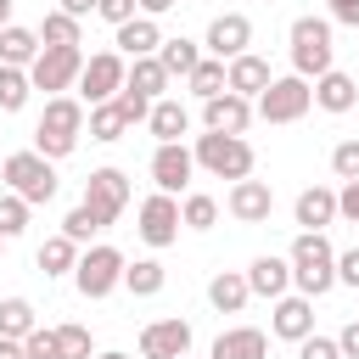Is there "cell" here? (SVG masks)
Listing matches in <instances>:
<instances>
[{
	"label": "cell",
	"instance_id": "1",
	"mask_svg": "<svg viewBox=\"0 0 359 359\" xmlns=\"http://www.w3.org/2000/svg\"><path fill=\"white\" fill-rule=\"evenodd\" d=\"M84 129H90V107L79 95H50L45 112H39V123H34V151L50 157V163H62V157H73V146H79Z\"/></svg>",
	"mask_w": 359,
	"mask_h": 359
},
{
	"label": "cell",
	"instance_id": "2",
	"mask_svg": "<svg viewBox=\"0 0 359 359\" xmlns=\"http://www.w3.org/2000/svg\"><path fill=\"white\" fill-rule=\"evenodd\" d=\"M286 258H292V286L303 297H325L337 286V247L325 241V230H297Z\"/></svg>",
	"mask_w": 359,
	"mask_h": 359
},
{
	"label": "cell",
	"instance_id": "3",
	"mask_svg": "<svg viewBox=\"0 0 359 359\" xmlns=\"http://www.w3.org/2000/svg\"><path fill=\"white\" fill-rule=\"evenodd\" d=\"M286 45H292V73L297 79H320V73H331L337 67V45H331V17H297L292 22V34H286Z\"/></svg>",
	"mask_w": 359,
	"mask_h": 359
},
{
	"label": "cell",
	"instance_id": "4",
	"mask_svg": "<svg viewBox=\"0 0 359 359\" xmlns=\"http://www.w3.org/2000/svg\"><path fill=\"white\" fill-rule=\"evenodd\" d=\"M0 180H6V191H17L28 208L56 202V163L39 157L34 146H28V151H11V157L0 163Z\"/></svg>",
	"mask_w": 359,
	"mask_h": 359
},
{
	"label": "cell",
	"instance_id": "5",
	"mask_svg": "<svg viewBox=\"0 0 359 359\" xmlns=\"http://www.w3.org/2000/svg\"><path fill=\"white\" fill-rule=\"evenodd\" d=\"M191 157L213 180H230V185L236 180H252V146H247V135H196Z\"/></svg>",
	"mask_w": 359,
	"mask_h": 359
},
{
	"label": "cell",
	"instance_id": "6",
	"mask_svg": "<svg viewBox=\"0 0 359 359\" xmlns=\"http://www.w3.org/2000/svg\"><path fill=\"white\" fill-rule=\"evenodd\" d=\"M123 269H129V258H123L118 247H107V241H95V247H84V252H79V269H73V286H79V297H90V303H101V297H112V292L123 286Z\"/></svg>",
	"mask_w": 359,
	"mask_h": 359
},
{
	"label": "cell",
	"instance_id": "7",
	"mask_svg": "<svg viewBox=\"0 0 359 359\" xmlns=\"http://www.w3.org/2000/svg\"><path fill=\"white\" fill-rule=\"evenodd\" d=\"M84 50L79 45H45L39 56H34V67H28V79H34V90H45V101L50 95H67V90H79V73H84Z\"/></svg>",
	"mask_w": 359,
	"mask_h": 359
},
{
	"label": "cell",
	"instance_id": "8",
	"mask_svg": "<svg viewBox=\"0 0 359 359\" xmlns=\"http://www.w3.org/2000/svg\"><path fill=\"white\" fill-rule=\"evenodd\" d=\"M252 107H258L264 123H297V118H309V107H314V84L297 79V73H286V79H275Z\"/></svg>",
	"mask_w": 359,
	"mask_h": 359
},
{
	"label": "cell",
	"instance_id": "9",
	"mask_svg": "<svg viewBox=\"0 0 359 359\" xmlns=\"http://www.w3.org/2000/svg\"><path fill=\"white\" fill-rule=\"evenodd\" d=\"M140 224V241L151 247V252H163V247H174L180 241V230H185V219H180V196H168V191H151L146 202H140V213H135Z\"/></svg>",
	"mask_w": 359,
	"mask_h": 359
},
{
	"label": "cell",
	"instance_id": "10",
	"mask_svg": "<svg viewBox=\"0 0 359 359\" xmlns=\"http://www.w3.org/2000/svg\"><path fill=\"white\" fill-rule=\"evenodd\" d=\"M123 84H129V62H123L118 50H95V56L84 62V73H79V101H84V107H101V101H112Z\"/></svg>",
	"mask_w": 359,
	"mask_h": 359
},
{
	"label": "cell",
	"instance_id": "11",
	"mask_svg": "<svg viewBox=\"0 0 359 359\" xmlns=\"http://www.w3.org/2000/svg\"><path fill=\"white\" fill-rule=\"evenodd\" d=\"M84 208L101 219V224H118V213L129 208V174L123 168H90V180H84Z\"/></svg>",
	"mask_w": 359,
	"mask_h": 359
},
{
	"label": "cell",
	"instance_id": "12",
	"mask_svg": "<svg viewBox=\"0 0 359 359\" xmlns=\"http://www.w3.org/2000/svg\"><path fill=\"white\" fill-rule=\"evenodd\" d=\"M202 50H208V56H219V62L247 56V50H252V17H247V11H224V17H213V22H208Z\"/></svg>",
	"mask_w": 359,
	"mask_h": 359
},
{
	"label": "cell",
	"instance_id": "13",
	"mask_svg": "<svg viewBox=\"0 0 359 359\" xmlns=\"http://www.w3.org/2000/svg\"><path fill=\"white\" fill-rule=\"evenodd\" d=\"M269 337H280V342L314 337V297H303V292L275 297V309H269Z\"/></svg>",
	"mask_w": 359,
	"mask_h": 359
},
{
	"label": "cell",
	"instance_id": "14",
	"mask_svg": "<svg viewBox=\"0 0 359 359\" xmlns=\"http://www.w3.org/2000/svg\"><path fill=\"white\" fill-rule=\"evenodd\" d=\"M185 353H191V320L168 314L140 331V359H185Z\"/></svg>",
	"mask_w": 359,
	"mask_h": 359
},
{
	"label": "cell",
	"instance_id": "15",
	"mask_svg": "<svg viewBox=\"0 0 359 359\" xmlns=\"http://www.w3.org/2000/svg\"><path fill=\"white\" fill-rule=\"evenodd\" d=\"M224 208H230L236 224H269V213H275V191H269V180H236L230 196H224Z\"/></svg>",
	"mask_w": 359,
	"mask_h": 359
},
{
	"label": "cell",
	"instance_id": "16",
	"mask_svg": "<svg viewBox=\"0 0 359 359\" xmlns=\"http://www.w3.org/2000/svg\"><path fill=\"white\" fill-rule=\"evenodd\" d=\"M252 112H258V107H252L247 95H236V90H224V95L202 101V123H208V135H247Z\"/></svg>",
	"mask_w": 359,
	"mask_h": 359
},
{
	"label": "cell",
	"instance_id": "17",
	"mask_svg": "<svg viewBox=\"0 0 359 359\" xmlns=\"http://www.w3.org/2000/svg\"><path fill=\"white\" fill-rule=\"evenodd\" d=\"M191 174H196L191 146H157V151H151V185H157V191H168V196L191 191Z\"/></svg>",
	"mask_w": 359,
	"mask_h": 359
},
{
	"label": "cell",
	"instance_id": "18",
	"mask_svg": "<svg viewBox=\"0 0 359 359\" xmlns=\"http://www.w3.org/2000/svg\"><path fill=\"white\" fill-rule=\"evenodd\" d=\"M247 286H252V297H286L292 292V258H275V252H258L252 264H247Z\"/></svg>",
	"mask_w": 359,
	"mask_h": 359
},
{
	"label": "cell",
	"instance_id": "19",
	"mask_svg": "<svg viewBox=\"0 0 359 359\" xmlns=\"http://www.w3.org/2000/svg\"><path fill=\"white\" fill-rule=\"evenodd\" d=\"M208 359H269V331H258V325H230V331L213 337Z\"/></svg>",
	"mask_w": 359,
	"mask_h": 359
},
{
	"label": "cell",
	"instance_id": "20",
	"mask_svg": "<svg viewBox=\"0 0 359 359\" xmlns=\"http://www.w3.org/2000/svg\"><path fill=\"white\" fill-rule=\"evenodd\" d=\"M146 129L157 135V146H185V135H191V112L180 107V95H163V101H151Z\"/></svg>",
	"mask_w": 359,
	"mask_h": 359
},
{
	"label": "cell",
	"instance_id": "21",
	"mask_svg": "<svg viewBox=\"0 0 359 359\" xmlns=\"http://www.w3.org/2000/svg\"><path fill=\"white\" fill-rule=\"evenodd\" d=\"M112 45H118L123 62H140V56H157V50H163V28H157V17H135V22L118 28Z\"/></svg>",
	"mask_w": 359,
	"mask_h": 359
},
{
	"label": "cell",
	"instance_id": "22",
	"mask_svg": "<svg viewBox=\"0 0 359 359\" xmlns=\"http://www.w3.org/2000/svg\"><path fill=\"white\" fill-rule=\"evenodd\" d=\"M314 107H320V112H353V107H359V79H348L342 67L320 73V79H314Z\"/></svg>",
	"mask_w": 359,
	"mask_h": 359
},
{
	"label": "cell",
	"instance_id": "23",
	"mask_svg": "<svg viewBox=\"0 0 359 359\" xmlns=\"http://www.w3.org/2000/svg\"><path fill=\"white\" fill-rule=\"evenodd\" d=\"M292 219H297L303 230H325V224H337V191H331V185H309V191H297Z\"/></svg>",
	"mask_w": 359,
	"mask_h": 359
},
{
	"label": "cell",
	"instance_id": "24",
	"mask_svg": "<svg viewBox=\"0 0 359 359\" xmlns=\"http://www.w3.org/2000/svg\"><path fill=\"white\" fill-rule=\"evenodd\" d=\"M269 84H275V73H269V62H264L258 50H247V56H236V62H230V90H236V95L258 101Z\"/></svg>",
	"mask_w": 359,
	"mask_h": 359
},
{
	"label": "cell",
	"instance_id": "25",
	"mask_svg": "<svg viewBox=\"0 0 359 359\" xmlns=\"http://www.w3.org/2000/svg\"><path fill=\"white\" fill-rule=\"evenodd\" d=\"M247 297H252L247 269H219V275L208 280V303H213L219 314H241V309H247Z\"/></svg>",
	"mask_w": 359,
	"mask_h": 359
},
{
	"label": "cell",
	"instance_id": "26",
	"mask_svg": "<svg viewBox=\"0 0 359 359\" xmlns=\"http://www.w3.org/2000/svg\"><path fill=\"white\" fill-rule=\"evenodd\" d=\"M45 45H39V28H6L0 34V67H34V56H39Z\"/></svg>",
	"mask_w": 359,
	"mask_h": 359
},
{
	"label": "cell",
	"instance_id": "27",
	"mask_svg": "<svg viewBox=\"0 0 359 359\" xmlns=\"http://www.w3.org/2000/svg\"><path fill=\"white\" fill-rule=\"evenodd\" d=\"M185 90H191L196 101H213V95H224V90H230V62H219V56H202V62H196V73L185 79Z\"/></svg>",
	"mask_w": 359,
	"mask_h": 359
},
{
	"label": "cell",
	"instance_id": "28",
	"mask_svg": "<svg viewBox=\"0 0 359 359\" xmlns=\"http://www.w3.org/2000/svg\"><path fill=\"white\" fill-rule=\"evenodd\" d=\"M202 56H208V50H202L196 39H185V34H180V39H163V50H157V62L168 67V79H191Z\"/></svg>",
	"mask_w": 359,
	"mask_h": 359
},
{
	"label": "cell",
	"instance_id": "29",
	"mask_svg": "<svg viewBox=\"0 0 359 359\" xmlns=\"http://www.w3.org/2000/svg\"><path fill=\"white\" fill-rule=\"evenodd\" d=\"M168 84H174V79H168V67H163L157 56L129 62V90H140L146 101H163V95H168Z\"/></svg>",
	"mask_w": 359,
	"mask_h": 359
},
{
	"label": "cell",
	"instance_id": "30",
	"mask_svg": "<svg viewBox=\"0 0 359 359\" xmlns=\"http://www.w3.org/2000/svg\"><path fill=\"white\" fill-rule=\"evenodd\" d=\"M135 123H129V112L118 107V101H101V107H90V140H101V146H112V140H123Z\"/></svg>",
	"mask_w": 359,
	"mask_h": 359
},
{
	"label": "cell",
	"instance_id": "31",
	"mask_svg": "<svg viewBox=\"0 0 359 359\" xmlns=\"http://www.w3.org/2000/svg\"><path fill=\"white\" fill-rule=\"evenodd\" d=\"M39 269H45V275H73V269H79V241H67L62 230L45 236V241H39Z\"/></svg>",
	"mask_w": 359,
	"mask_h": 359
},
{
	"label": "cell",
	"instance_id": "32",
	"mask_svg": "<svg viewBox=\"0 0 359 359\" xmlns=\"http://www.w3.org/2000/svg\"><path fill=\"white\" fill-rule=\"evenodd\" d=\"M34 331H39V314H34V303H28V297H6V303H0V337L22 342V337H34Z\"/></svg>",
	"mask_w": 359,
	"mask_h": 359
},
{
	"label": "cell",
	"instance_id": "33",
	"mask_svg": "<svg viewBox=\"0 0 359 359\" xmlns=\"http://www.w3.org/2000/svg\"><path fill=\"white\" fill-rule=\"evenodd\" d=\"M123 286H129L135 297H157V292L168 286V269H163L157 258H135V264L123 269Z\"/></svg>",
	"mask_w": 359,
	"mask_h": 359
},
{
	"label": "cell",
	"instance_id": "34",
	"mask_svg": "<svg viewBox=\"0 0 359 359\" xmlns=\"http://www.w3.org/2000/svg\"><path fill=\"white\" fill-rule=\"evenodd\" d=\"M39 45H84V22L67 11H45L39 22Z\"/></svg>",
	"mask_w": 359,
	"mask_h": 359
},
{
	"label": "cell",
	"instance_id": "35",
	"mask_svg": "<svg viewBox=\"0 0 359 359\" xmlns=\"http://www.w3.org/2000/svg\"><path fill=\"white\" fill-rule=\"evenodd\" d=\"M180 219H185V230H213L219 224V202L208 191H185L180 196Z\"/></svg>",
	"mask_w": 359,
	"mask_h": 359
},
{
	"label": "cell",
	"instance_id": "36",
	"mask_svg": "<svg viewBox=\"0 0 359 359\" xmlns=\"http://www.w3.org/2000/svg\"><path fill=\"white\" fill-rule=\"evenodd\" d=\"M34 95V79L28 67H0V112H22Z\"/></svg>",
	"mask_w": 359,
	"mask_h": 359
},
{
	"label": "cell",
	"instance_id": "37",
	"mask_svg": "<svg viewBox=\"0 0 359 359\" xmlns=\"http://www.w3.org/2000/svg\"><path fill=\"white\" fill-rule=\"evenodd\" d=\"M56 348H62V359H95V342H90V325H79V320H67V325H56Z\"/></svg>",
	"mask_w": 359,
	"mask_h": 359
},
{
	"label": "cell",
	"instance_id": "38",
	"mask_svg": "<svg viewBox=\"0 0 359 359\" xmlns=\"http://www.w3.org/2000/svg\"><path fill=\"white\" fill-rule=\"evenodd\" d=\"M28 213H34V208H28L17 191H0V236H6V241L28 230Z\"/></svg>",
	"mask_w": 359,
	"mask_h": 359
},
{
	"label": "cell",
	"instance_id": "39",
	"mask_svg": "<svg viewBox=\"0 0 359 359\" xmlns=\"http://www.w3.org/2000/svg\"><path fill=\"white\" fill-rule=\"evenodd\" d=\"M101 230H107V224H101V219H95V213L84 208V202H79V208H73V213L62 219V236H67V241H79V247H84L90 236H101Z\"/></svg>",
	"mask_w": 359,
	"mask_h": 359
},
{
	"label": "cell",
	"instance_id": "40",
	"mask_svg": "<svg viewBox=\"0 0 359 359\" xmlns=\"http://www.w3.org/2000/svg\"><path fill=\"white\" fill-rule=\"evenodd\" d=\"M331 174L348 185V180H359V140H337L331 146Z\"/></svg>",
	"mask_w": 359,
	"mask_h": 359
},
{
	"label": "cell",
	"instance_id": "41",
	"mask_svg": "<svg viewBox=\"0 0 359 359\" xmlns=\"http://www.w3.org/2000/svg\"><path fill=\"white\" fill-rule=\"evenodd\" d=\"M22 353H28V359H62V348H56V331H50V325H39L34 337H22Z\"/></svg>",
	"mask_w": 359,
	"mask_h": 359
},
{
	"label": "cell",
	"instance_id": "42",
	"mask_svg": "<svg viewBox=\"0 0 359 359\" xmlns=\"http://www.w3.org/2000/svg\"><path fill=\"white\" fill-rule=\"evenodd\" d=\"M95 17H101V22H112V28H123V22H135V17H140V6H135V0H101V6H95Z\"/></svg>",
	"mask_w": 359,
	"mask_h": 359
},
{
	"label": "cell",
	"instance_id": "43",
	"mask_svg": "<svg viewBox=\"0 0 359 359\" xmlns=\"http://www.w3.org/2000/svg\"><path fill=\"white\" fill-rule=\"evenodd\" d=\"M112 101H118V107H123V112H129V123H146V118H151V101H146V95H140V90H129V84H123V90H118V95H112Z\"/></svg>",
	"mask_w": 359,
	"mask_h": 359
},
{
	"label": "cell",
	"instance_id": "44",
	"mask_svg": "<svg viewBox=\"0 0 359 359\" xmlns=\"http://www.w3.org/2000/svg\"><path fill=\"white\" fill-rule=\"evenodd\" d=\"M297 359H342V348H337V337H303Z\"/></svg>",
	"mask_w": 359,
	"mask_h": 359
},
{
	"label": "cell",
	"instance_id": "45",
	"mask_svg": "<svg viewBox=\"0 0 359 359\" xmlns=\"http://www.w3.org/2000/svg\"><path fill=\"white\" fill-rule=\"evenodd\" d=\"M337 286H353V292H359V247L337 252Z\"/></svg>",
	"mask_w": 359,
	"mask_h": 359
},
{
	"label": "cell",
	"instance_id": "46",
	"mask_svg": "<svg viewBox=\"0 0 359 359\" xmlns=\"http://www.w3.org/2000/svg\"><path fill=\"white\" fill-rule=\"evenodd\" d=\"M337 219H348V224H359V180H348V185L337 191Z\"/></svg>",
	"mask_w": 359,
	"mask_h": 359
},
{
	"label": "cell",
	"instance_id": "47",
	"mask_svg": "<svg viewBox=\"0 0 359 359\" xmlns=\"http://www.w3.org/2000/svg\"><path fill=\"white\" fill-rule=\"evenodd\" d=\"M325 17L342 28H359V0H325Z\"/></svg>",
	"mask_w": 359,
	"mask_h": 359
},
{
	"label": "cell",
	"instance_id": "48",
	"mask_svg": "<svg viewBox=\"0 0 359 359\" xmlns=\"http://www.w3.org/2000/svg\"><path fill=\"white\" fill-rule=\"evenodd\" d=\"M337 348H342V359H359V314L337 331Z\"/></svg>",
	"mask_w": 359,
	"mask_h": 359
},
{
	"label": "cell",
	"instance_id": "49",
	"mask_svg": "<svg viewBox=\"0 0 359 359\" xmlns=\"http://www.w3.org/2000/svg\"><path fill=\"white\" fill-rule=\"evenodd\" d=\"M95 6H101V0H62L56 11H67V17H79V22H84V17H95Z\"/></svg>",
	"mask_w": 359,
	"mask_h": 359
},
{
	"label": "cell",
	"instance_id": "50",
	"mask_svg": "<svg viewBox=\"0 0 359 359\" xmlns=\"http://www.w3.org/2000/svg\"><path fill=\"white\" fill-rule=\"evenodd\" d=\"M135 6H140V17H168L180 0H135Z\"/></svg>",
	"mask_w": 359,
	"mask_h": 359
},
{
	"label": "cell",
	"instance_id": "51",
	"mask_svg": "<svg viewBox=\"0 0 359 359\" xmlns=\"http://www.w3.org/2000/svg\"><path fill=\"white\" fill-rule=\"evenodd\" d=\"M0 359H28V353H22V342H11V337H0Z\"/></svg>",
	"mask_w": 359,
	"mask_h": 359
},
{
	"label": "cell",
	"instance_id": "52",
	"mask_svg": "<svg viewBox=\"0 0 359 359\" xmlns=\"http://www.w3.org/2000/svg\"><path fill=\"white\" fill-rule=\"evenodd\" d=\"M0 22H6V28H11V0H0Z\"/></svg>",
	"mask_w": 359,
	"mask_h": 359
},
{
	"label": "cell",
	"instance_id": "53",
	"mask_svg": "<svg viewBox=\"0 0 359 359\" xmlns=\"http://www.w3.org/2000/svg\"><path fill=\"white\" fill-rule=\"evenodd\" d=\"M95 359H129V353H118V348H107V353H95Z\"/></svg>",
	"mask_w": 359,
	"mask_h": 359
},
{
	"label": "cell",
	"instance_id": "54",
	"mask_svg": "<svg viewBox=\"0 0 359 359\" xmlns=\"http://www.w3.org/2000/svg\"><path fill=\"white\" fill-rule=\"evenodd\" d=\"M0 34H6V22H0Z\"/></svg>",
	"mask_w": 359,
	"mask_h": 359
},
{
	"label": "cell",
	"instance_id": "55",
	"mask_svg": "<svg viewBox=\"0 0 359 359\" xmlns=\"http://www.w3.org/2000/svg\"><path fill=\"white\" fill-rule=\"evenodd\" d=\"M0 247H6V236H0Z\"/></svg>",
	"mask_w": 359,
	"mask_h": 359
}]
</instances>
